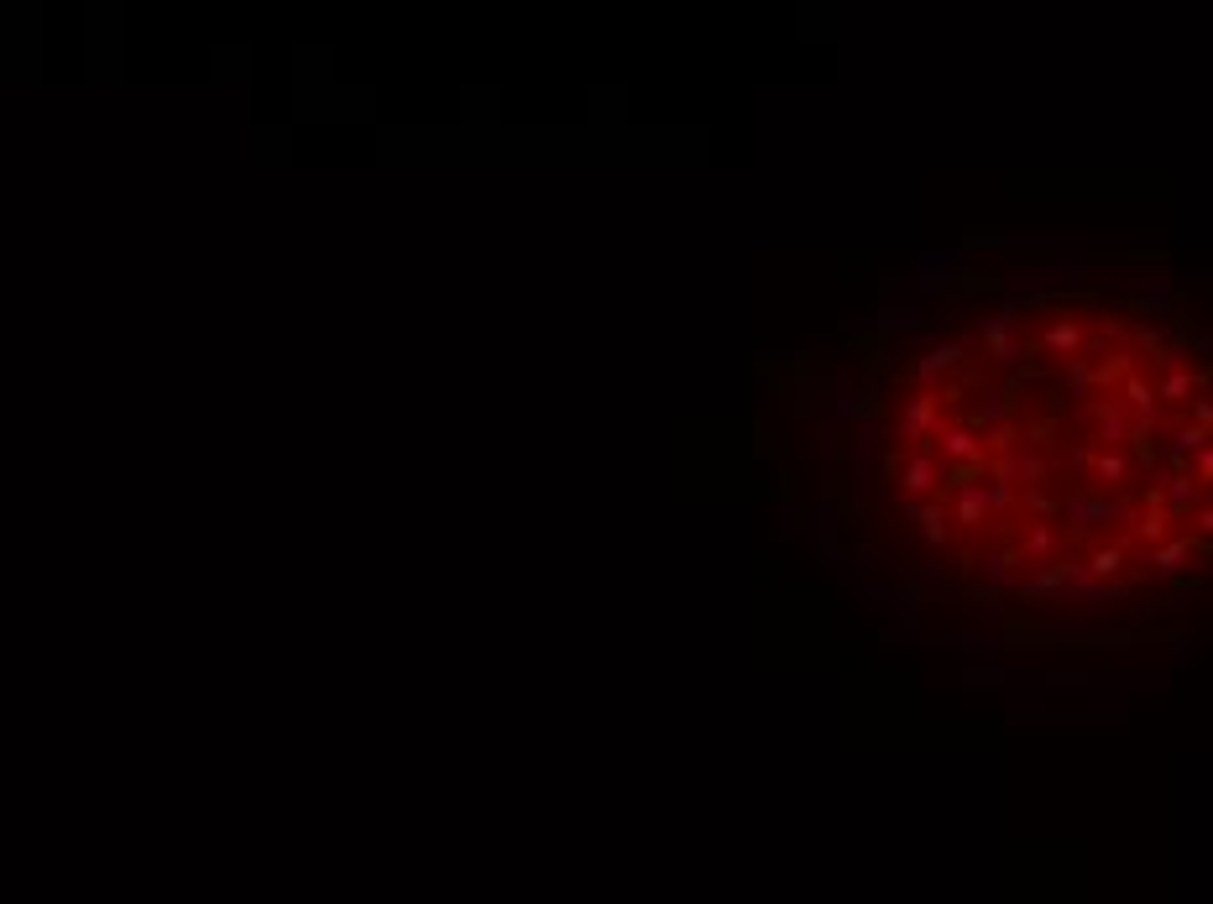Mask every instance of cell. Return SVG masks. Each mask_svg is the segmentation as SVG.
Returning <instances> with one entry per match:
<instances>
[{
	"label": "cell",
	"mask_w": 1213,
	"mask_h": 904,
	"mask_svg": "<svg viewBox=\"0 0 1213 904\" xmlns=\"http://www.w3.org/2000/svg\"><path fill=\"white\" fill-rule=\"evenodd\" d=\"M1125 476H1130V460L1125 455H1098V486H1125Z\"/></svg>",
	"instance_id": "obj_8"
},
{
	"label": "cell",
	"mask_w": 1213,
	"mask_h": 904,
	"mask_svg": "<svg viewBox=\"0 0 1213 904\" xmlns=\"http://www.w3.org/2000/svg\"><path fill=\"white\" fill-rule=\"evenodd\" d=\"M936 460H942V471H973L978 460H983V429L973 424V419H957V424H942L931 434V445H926Z\"/></svg>",
	"instance_id": "obj_2"
},
{
	"label": "cell",
	"mask_w": 1213,
	"mask_h": 904,
	"mask_svg": "<svg viewBox=\"0 0 1213 904\" xmlns=\"http://www.w3.org/2000/svg\"><path fill=\"white\" fill-rule=\"evenodd\" d=\"M952 366H963V345H942V351H931L921 366H915V377L931 382L936 372H952Z\"/></svg>",
	"instance_id": "obj_7"
},
{
	"label": "cell",
	"mask_w": 1213,
	"mask_h": 904,
	"mask_svg": "<svg viewBox=\"0 0 1213 904\" xmlns=\"http://www.w3.org/2000/svg\"><path fill=\"white\" fill-rule=\"evenodd\" d=\"M947 523H957L963 533H978L983 523L994 518V502H989V481L983 476H968V481H957L952 492H947Z\"/></svg>",
	"instance_id": "obj_4"
},
{
	"label": "cell",
	"mask_w": 1213,
	"mask_h": 904,
	"mask_svg": "<svg viewBox=\"0 0 1213 904\" xmlns=\"http://www.w3.org/2000/svg\"><path fill=\"white\" fill-rule=\"evenodd\" d=\"M942 481H947V471H942V460H936L931 450H900V460H895V486H900L910 502L942 497Z\"/></svg>",
	"instance_id": "obj_3"
},
{
	"label": "cell",
	"mask_w": 1213,
	"mask_h": 904,
	"mask_svg": "<svg viewBox=\"0 0 1213 904\" xmlns=\"http://www.w3.org/2000/svg\"><path fill=\"white\" fill-rule=\"evenodd\" d=\"M1125 560H1130V539H1114V544H1098L1088 554V570L1093 575H1119V570H1125Z\"/></svg>",
	"instance_id": "obj_6"
},
{
	"label": "cell",
	"mask_w": 1213,
	"mask_h": 904,
	"mask_svg": "<svg viewBox=\"0 0 1213 904\" xmlns=\"http://www.w3.org/2000/svg\"><path fill=\"white\" fill-rule=\"evenodd\" d=\"M1078 345H1083V324L1078 319H1046L1041 324V351H1051V356H1078Z\"/></svg>",
	"instance_id": "obj_5"
},
{
	"label": "cell",
	"mask_w": 1213,
	"mask_h": 904,
	"mask_svg": "<svg viewBox=\"0 0 1213 904\" xmlns=\"http://www.w3.org/2000/svg\"><path fill=\"white\" fill-rule=\"evenodd\" d=\"M1187 392H1193V372H1187V366H1177V372L1156 387V398H1166V403H1182Z\"/></svg>",
	"instance_id": "obj_9"
},
{
	"label": "cell",
	"mask_w": 1213,
	"mask_h": 904,
	"mask_svg": "<svg viewBox=\"0 0 1213 904\" xmlns=\"http://www.w3.org/2000/svg\"><path fill=\"white\" fill-rule=\"evenodd\" d=\"M947 424V392L942 387H921L910 392L905 408H895V445L900 450H926L931 434Z\"/></svg>",
	"instance_id": "obj_1"
}]
</instances>
